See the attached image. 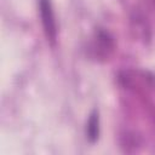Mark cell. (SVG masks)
Returning a JSON list of instances; mask_svg holds the SVG:
<instances>
[{"mask_svg": "<svg viewBox=\"0 0 155 155\" xmlns=\"http://www.w3.org/2000/svg\"><path fill=\"white\" fill-rule=\"evenodd\" d=\"M114 50H115V41L114 38L110 35V33L101 28L97 29L88 47L91 56L96 59L104 61L111 56Z\"/></svg>", "mask_w": 155, "mask_h": 155, "instance_id": "cell-1", "label": "cell"}, {"mask_svg": "<svg viewBox=\"0 0 155 155\" xmlns=\"http://www.w3.org/2000/svg\"><path fill=\"white\" fill-rule=\"evenodd\" d=\"M131 28L132 31L134 33V35L137 38H139L140 40L145 41L150 39V29L149 25L147 23V21L144 19V17L140 13H136L132 19H131Z\"/></svg>", "mask_w": 155, "mask_h": 155, "instance_id": "cell-3", "label": "cell"}, {"mask_svg": "<svg viewBox=\"0 0 155 155\" xmlns=\"http://www.w3.org/2000/svg\"><path fill=\"white\" fill-rule=\"evenodd\" d=\"M39 11L41 17V23L44 27V31L47 36V40L54 41L57 38V24L54 19V13L52 10V5L50 0H39Z\"/></svg>", "mask_w": 155, "mask_h": 155, "instance_id": "cell-2", "label": "cell"}, {"mask_svg": "<svg viewBox=\"0 0 155 155\" xmlns=\"http://www.w3.org/2000/svg\"><path fill=\"white\" fill-rule=\"evenodd\" d=\"M99 136V117L98 111L93 110L90 114L87 125H86V137L91 143H94Z\"/></svg>", "mask_w": 155, "mask_h": 155, "instance_id": "cell-4", "label": "cell"}]
</instances>
